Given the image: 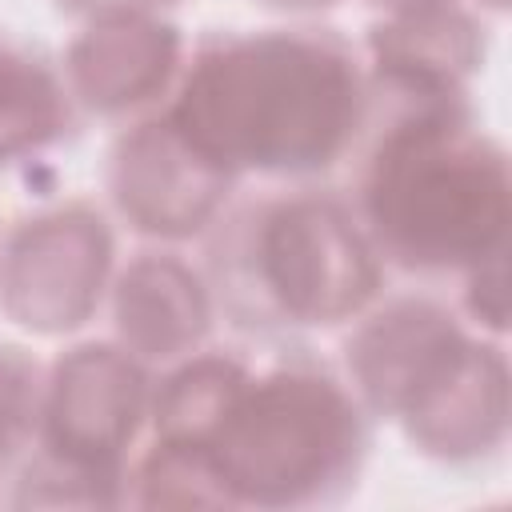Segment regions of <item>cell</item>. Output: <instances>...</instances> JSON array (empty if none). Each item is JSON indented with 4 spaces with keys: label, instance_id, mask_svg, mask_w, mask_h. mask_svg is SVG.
Segmentation results:
<instances>
[{
    "label": "cell",
    "instance_id": "4fadbf2b",
    "mask_svg": "<svg viewBox=\"0 0 512 512\" xmlns=\"http://www.w3.org/2000/svg\"><path fill=\"white\" fill-rule=\"evenodd\" d=\"M464 308L476 324H484L488 332H504L508 320V300H504V256L472 268L464 276Z\"/></svg>",
    "mask_w": 512,
    "mask_h": 512
},
{
    "label": "cell",
    "instance_id": "e0dca14e",
    "mask_svg": "<svg viewBox=\"0 0 512 512\" xmlns=\"http://www.w3.org/2000/svg\"><path fill=\"white\" fill-rule=\"evenodd\" d=\"M484 4H488V8H504V0H484Z\"/></svg>",
    "mask_w": 512,
    "mask_h": 512
},
{
    "label": "cell",
    "instance_id": "52a82bcc",
    "mask_svg": "<svg viewBox=\"0 0 512 512\" xmlns=\"http://www.w3.org/2000/svg\"><path fill=\"white\" fill-rule=\"evenodd\" d=\"M112 268V228L84 204H56L24 216L0 244V308L32 332L80 328Z\"/></svg>",
    "mask_w": 512,
    "mask_h": 512
},
{
    "label": "cell",
    "instance_id": "277c9868",
    "mask_svg": "<svg viewBox=\"0 0 512 512\" xmlns=\"http://www.w3.org/2000/svg\"><path fill=\"white\" fill-rule=\"evenodd\" d=\"M228 508H316L344 500L368 456V408L304 348L244 364L200 448Z\"/></svg>",
    "mask_w": 512,
    "mask_h": 512
},
{
    "label": "cell",
    "instance_id": "8992f818",
    "mask_svg": "<svg viewBox=\"0 0 512 512\" xmlns=\"http://www.w3.org/2000/svg\"><path fill=\"white\" fill-rule=\"evenodd\" d=\"M152 380L124 344H80L44 376L40 432L12 504H124Z\"/></svg>",
    "mask_w": 512,
    "mask_h": 512
},
{
    "label": "cell",
    "instance_id": "5b68a950",
    "mask_svg": "<svg viewBox=\"0 0 512 512\" xmlns=\"http://www.w3.org/2000/svg\"><path fill=\"white\" fill-rule=\"evenodd\" d=\"M344 380L368 416L396 420L436 460L464 464L504 448L508 364L432 300L364 308L344 340Z\"/></svg>",
    "mask_w": 512,
    "mask_h": 512
},
{
    "label": "cell",
    "instance_id": "2e32d148",
    "mask_svg": "<svg viewBox=\"0 0 512 512\" xmlns=\"http://www.w3.org/2000/svg\"><path fill=\"white\" fill-rule=\"evenodd\" d=\"M264 4H272V8H328V4H336V0H264Z\"/></svg>",
    "mask_w": 512,
    "mask_h": 512
},
{
    "label": "cell",
    "instance_id": "ba28073f",
    "mask_svg": "<svg viewBox=\"0 0 512 512\" xmlns=\"http://www.w3.org/2000/svg\"><path fill=\"white\" fill-rule=\"evenodd\" d=\"M232 188L236 176L212 164L164 116V108L128 120L108 156V192L116 212L156 240L208 232L228 208Z\"/></svg>",
    "mask_w": 512,
    "mask_h": 512
},
{
    "label": "cell",
    "instance_id": "8fae6325",
    "mask_svg": "<svg viewBox=\"0 0 512 512\" xmlns=\"http://www.w3.org/2000/svg\"><path fill=\"white\" fill-rule=\"evenodd\" d=\"M372 76L464 92V76L484 60V28L460 0H436L404 12H384L364 40Z\"/></svg>",
    "mask_w": 512,
    "mask_h": 512
},
{
    "label": "cell",
    "instance_id": "3957f363",
    "mask_svg": "<svg viewBox=\"0 0 512 512\" xmlns=\"http://www.w3.org/2000/svg\"><path fill=\"white\" fill-rule=\"evenodd\" d=\"M204 280L236 328L288 336L352 324L376 300L384 260L344 196L296 184L220 212Z\"/></svg>",
    "mask_w": 512,
    "mask_h": 512
},
{
    "label": "cell",
    "instance_id": "7a4b0ae2",
    "mask_svg": "<svg viewBox=\"0 0 512 512\" xmlns=\"http://www.w3.org/2000/svg\"><path fill=\"white\" fill-rule=\"evenodd\" d=\"M160 108L236 180L308 184L352 156L368 112V68L332 28H232L184 52Z\"/></svg>",
    "mask_w": 512,
    "mask_h": 512
},
{
    "label": "cell",
    "instance_id": "9a60e30c",
    "mask_svg": "<svg viewBox=\"0 0 512 512\" xmlns=\"http://www.w3.org/2000/svg\"><path fill=\"white\" fill-rule=\"evenodd\" d=\"M380 12H404V8H420V4H436V0H368Z\"/></svg>",
    "mask_w": 512,
    "mask_h": 512
},
{
    "label": "cell",
    "instance_id": "5bb4252c",
    "mask_svg": "<svg viewBox=\"0 0 512 512\" xmlns=\"http://www.w3.org/2000/svg\"><path fill=\"white\" fill-rule=\"evenodd\" d=\"M180 0H56L60 12L68 16H164L168 8H176Z\"/></svg>",
    "mask_w": 512,
    "mask_h": 512
},
{
    "label": "cell",
    "instance_id": "9c48e42d",
    "mask_svg": "<svg viewBox=\"0 0 512 512\" xmlns=\"http://www.w3.org/2000/svg\"><path fill=\"white\" fill-rule=\"evenodd\" d=\"M180 64L184 40L164 16H96L72 40L64 80L76 108L136 120L168 100Z\"/></svg>",
    "mask_w": 512,
    "mask_h": 512
},
{
    "label": "cell",
    "instance_id": "30bf717a",
    "mask_svg": "<svg viewBox=\"0 0 512 512\" xmlns=\"http://www.w3.org/2000/svg\"><path fill=\"white\" fill-rule=\"evenodd\" d=\"M112 316L120 344L144 364H172L196 352L216 304L204 272L168 252H140L116 280Z\"/></svg>",
    "mask_w": 512,
    "mask_h": 512
},
{
    "label": "cell",
    "instance_id": "7c38bea8",
    "mask_svg": "<svg viewBox=\"0 0 512 512\" xmlns=\"http://www.w3.org/2000/svg\"><path fill=\"white\" fill-rule=\"evenodd\" d=\"M44 408V372L16 348L0 344V480H8L36 444Z\"/></svg>",
    "mask_w": 512,
    "mask_h": 512
},
{
    "label": "cell",
    "instance_id": "6da1fadb",
    "mask_svg": "<svg viewBox=\"0 0 512 512\" xmlns=\"http://www.w3.org/2000/svg\"><path fill=\"white\" fill-rule=\"evenodd\" d=\"M352 212L384 268L424 280L468 276L508 248V160L476 124L468 92L368 72L352 148Z\"/></svg>",
    "mask_w": 512,
    "mask_h": 512
}]
</instances>
